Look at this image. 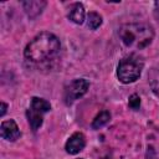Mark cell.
<instances>
[{"label": "cell", "instance_id": "obj_4", "mask_svg": "<svg viewBox=\"0 0 159 159\" xmlns=\"http://www.w3.org/2000/svg\"><path fill=\"white\" fill-rule=\"evenodd\" d=\"M50 109H51V104L46 99L39 98V97H34L31 99V103L26 112V116H27L29 124L34 132H36L42 125L43 114L47 113Z\"/></svg>", "mask_w": 159, "mask_h": 159}, {"label": "cell", "instance_id": "obj_13", "mask_svg": "<svg viewBox=\"0 0 159 159\" xmlns=\"http://www.w3.org/2000/svg\"><path fill=\"white\" fill-rule=\"evenodd\" d=\"M129 107L132 108V109H139V107H140V98H139V96L138 94H132L130 97H129Z\"/></svg>", "mask_w": 159, "mask_h": 159}, {"label": "cell", "instance_id": "obj_7", "mask_svg": "<svg viewBox=\"0 0 159 159\" xmlns=\"http://www.w3.org/2000/svg\"><path fill=\"white\" fill-rule=\"evenodd\" d=\"M86 145V138L82 133L80 132H76L73 133L68 140L66 142V145H65V149L68 154H77L80 153Z\"/></svg>", "mask_w": 159, "mask_h": 159}, {"label": "cell", "instance_id": "obj_11", "mask_svg": "<svg viewBox=\"0 0 159 159\" xmlns=\"http://www.w3.org/2000/svg\"><path fill=\"white\" fill-rule=\"evenodd\" d=\"M109 119H111V113H109L108 111H102V112H99V113L96 116V118L93 119V122H92V128H93V129H99V128H102L103 125H106V124L109 122Z\"/></svg>", "mask_w": 159, "mask_h": 159}, {"label": "cell", "instance_id": "obj_15", "mask_svg": "<svg viewBox=\"0 0 159 159\" xmlns=\"http://www.w3.org/2000/svg\"><path fill=\"white\" fill-rule=\"evenodd\" d=\"M6 109H7V104H6L5 102H1V112H0V116H1V117L6 113Z\"/></svg>", "mask_w": 159, "mask_h": 159}, {"label": "cell", "instance_id": "obj_12", "mask_svg": "<svg viewBox=\"0 0 159 159\" xmlns=\"http://www.w3.org/2000/svg\"><path fill=\"white\" fill-rule=\"evenodd\" d=\"M102 25V17L97 12H88L87 15V26L91 29V30H96L98 29L99 26Z\"/></svg>", "mask_w": 159, "mask_h": 159}, {"label": "cell", "instance_id": "obj_9", "mask_svg": "<svg viewBox=\"0 0 159 159\" xmlns=\"http://www.w3.org/2000/svg\"><path fill=\"white\" fill-rule=\"evenodd\" d=\"M84 17H86V12H84V7L82 4L80 2H76L71 6L70 9V12H68V19L75 22V24H78L81 25L83 21H84Z\"/></svg>", "mask_w": 159, "mask_h": 159}, {"label": "cell", "instance_id": "obj_8", "mask_svg": "<svg viewBox=\"0 0 159 159\" xmlns=\"http://www.w3.org/2000/svg\"><path fill=\"white\" fill-rule=\"evenodd\" d=\"M46 1L43 0H27V1H22L21 5L26 12V15L30 19H35L45 9L46 6Z\"/></svg>", "mask_w": 159, "mask_h": 159}, {"label": "cell", "instance_id": "obj_2", "mask_svg": "<svg viewBox=\"0 0 159 159\" xmlns=\"http://www.w3.org/2000/svg\"><path fill=\"white\" fill-rule=\"evenodd\" d=\"M118 37L124 47L130 50H143L152 43L154 31L148 24L129 22L118 29Z\"/></svg>", "mask_w": 159, "mask_h": 159}, {"label": "cell", "instance_id": "obj_6", "mask_svg": "<svg viewBox=\"0 0 159 159\" xmlns=\"http://www.w3.org/2000/svg\"><path fill=\"white\" fill-rule=\"evenodd\" d=\"M0 135L2 139L9 140V142H15L16 139L20 138L21 132L14 119L4 120L0 125Z\"/></svg>", "mask_w": 159, "mask_h": 159}, {"label": "cell", "instance_id": "obj_10", "mask_svg": "<svg viewBox=\"0 0 159 159\" xmlns=\"http://www.w3.org/2000/svg\"><path fill=\"white\" fill-rule=\"evenodd\" d=\"M148 81L153 93L159 98V65L153 66L148 72Z\"/></svg>", "mask_w": 159, "mask_h": 159}, {"label": "cell", "instance_id": "obj_5", "mask_svg": "<svg viewBox=\"0 0 159 159\" xmlns=\"http://www.w3.org/2000/svg\"><path fill=\"white\" fill-rule=\"evenodd\" d=\"M88 88H89V82L87 80H84V78H75L65 88V93H63L65 103L67 106L72 104L78 98H81L83 94H86Z\"/></svg>", "mask_w": 159, "mask_h": 159}, {"label": "cell", "instance_id": "obj_14", "mask_svg": "<svg viewBox=\"0 0 159 159\" xmlns=\"http://www.w3.org/2000/svg\"><path fill=\"white\" fill-rule=\"evenodd\" d=\"M154 16H155L157 21L159 22V1L154 2Z\"/></svg>", "mask_w": 159, "mask_h": 159}, {"label": "cell", "instance_id": "obj_16", "mask_svg": "<svg viewBox=\"0 0 159 159\" xmlns=\"http://www.w3.org/2000/svg\"><path fill=\"white\" fill-rule=\"evenodd\" d=\"M80 159H81V158H80Z\"/></svg>", "mask_w": 159, "mask_h": 159}, {"label": "cell", "instance_id": "obj_3", "mask_svg": "<svg viewBox=\"0 0 159 159\" xmlns=\"http://www.w3.org/2000/svg\"><path fill=\"white\" fill-rule=\"evenodd\" d=\"M143 67V58L137 53H130L119 61L117 66V77L124 84L135 82L139 78Z\"/></svg>", "mask_w": 159, "mask_h": 159}, {"label": "cell", "instance_id": "obj_1", "mask_svg": "<svg viewBox=\"0 0 159 159\" xmlns=\"http://www.w3.org/2000/svg\"><path fill=\"white\" fill-rule=\"evenodd\" d=\"M61 50L60 40L51 32L43 31L36 35L26 46L24 55L34 63H43L53 60Z\"/></svg>", "mask_w": 159, "mask_h": 159}]
</instances>
